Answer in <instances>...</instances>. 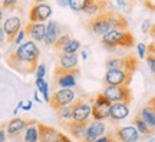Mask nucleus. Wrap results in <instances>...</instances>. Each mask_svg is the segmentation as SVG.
Masks as SVG:
<instances>
[{
  "label": "nucleus",
  "mask_w": 155,
  "mask_h": 142,
  "mask_svg": "<svg viewBox=\"0 0 155 142\" xmlns=\"http://www.w3.org/2000/svg\"><path fill=\"white\" fill-rule=\"evenodd\" d=\"M39 56H40V50L38 49L35 42L29 40V42H25L23 45H20L15 52H12L9 55L7 65L19 73L29 75V73L36 72V69H38Z\"/></svg>",
  "instance_id": "f257e3e1"
},
{
  "label": "nucleus",
  "mask_w": 155,
  "mask_h": 142,
  "mask_svg": "<svg viewBox=\"0 0 155 142\" xmlns=\"http://www.w3.org/2000/svg\"><path fill=\"white\" fill-rule=\"evenodd\" d=\"M88 28L95 35L104 36L111 30H128V20L114 10H105L89 20Z\"/></svg>",
  "instance_id": "f03ea898"
},
{
  "label": "nucleus",
  "mask_w": 155,
  "mask_h": 142,
  "mask_svg": "<svg viewBox=\"0 0 155 142\" xmlns=\"http://www.w3.org/2000/svg\"><path fill=\"white\" fill-rule=\"evenodd\" d=\"M102 45L109 50L116 48H132L135 38L129 30H111L102 36Z\"/></svg>",
  "instance_id": "7ed1b4c3"
},
{
  "label": "nucleus",
  "mask_w": 155,
  "mask_h": 142,
  "mask_svg": "<svg viewBox=\"0 0 155 142\" xmlns=\"http://www.w3.org/2000/svg\"><path fill=\"white\" fill-rule=\"evenodd\" d=\"M91 105H92V118H94V121H105L106 118H109L112 102L109 99H106L102 93L95 95L94 98L91 99Z\"/></svg>",
  "instance_id": "20e7f679"
},
{
  "label": "nucleus",
  "mask_w": 155,
  "mask_h": 142,
  "mask_svg": "<svg viewBox=\"0 0 155 142\" xmlns=\"http://www.w3.org/2000/svg\"><path fill=\"white\" fill-rule=\"evenodd\" d=\"M102 95L109 99L112 104H125L129 105L132 101V92L129 86H105Z\"/></svg>",
  "instance_id": "39448f33"
},
{
  "label": "nucleus",
  "mask_w": 155,
  "mask_h": 142,
  "mask_svg": "<svg viewBox=\"0 0 155 142\" xmlns=\"http://www.w3.org/2000/svg\"><path fill=\"white\" fill-rule=\"evenodd\" d=\"M79 75V68L78 69H72V71H68V69H63L58 65L53 71V82L55 85L61 88H66V89H71V88L76 86V76Z\"/></svg>",
  "instance_id": "423d86ee"
},
{
  "label": "nucleus",
  "mask_w": 155,
  "mask_h": 142,
  "mask_svg": "<svg viewBox=\"0 0 155 142\" xmlns=\"http://www.w3.org/2000/svg\"><path fill=\"white\" fill-rule=\"evenodd\" d=\"M139 62L138 59L132 55H127L122 56V58H109L106 59L105 66L108 71H112V69H124V71H128L134 73V72L138 69Z\"/></svg>",
  "instance_id": "0eeeda50"
},
{
  "label": "nucleus",
  "mask_w": 155,
  "mask_h": 142,
  "mask_svg": "<svg viewBox=\"0 0 155 142\" xmlns=\"http://www.w3.org/2000/svg\"><path fill=\"white\" fill-rule=\"evenodd\" d=\"M132 75L134 73L124 69L106 71L104 76V83L106 86H129V83L132 81Z\"/></svg>",
  "instance_id": "6e6552de"
},
{
  "label": "nucleus",
  "mask_w": 155,
  "mask_h": 142,
  "mask_svg": "<svg viewBox=\"0 0 155 142\" xmlns=\"http://www.w3.org/2000/svg\"><path fill=\"white\" fill-rule=\"evenodd\" d=\"M75 102V92L73 89H66V88H62V89H58L52 93L50 96V106L58 112L59 109L65 108V106H69Z\"/></svg>",
  "instance_id": "1a4fd4ad"
},
{
  "label": "nucleus",
  "mask_w": 155,
  "mask_h": 142,
  "mask_svg": "<svg viewBox=\"0 0 155 142\" xmlns=\"http://www.w3.org/2000/svg\"><path fill=\"white\" fill-rule=\"evenodd\" d=\"M72 121L75 122H86L89 116H92V105L86 99H75L72 104Z\"/></svg>",
  "instance_id": "9d476101"
},
{
  "label": "nucleus",
  "mask_w": 155,
  "mask_h": 142,
  "mask_svg": "<svg viewBox=\"0 0 155 142\" xmlns=\"http://www.w3.org/2000/svg\"><path fill=\"white\" fill-rule=\"evenodd\" d=\"M52 16V6L48 3H35L29 12V22L43 23Z\"/></svg>",
  "instance_id": "9b49d317"
},
{
  "label": "nucleus",
  "mask_w": 155,
  "mask_h": 142,
  "mask_svg": "<svg viewBox=\"0 0 155 142\" xmlns=\"http://www.w3.org/2000/svg\"><path fill=\"white\" fill-rule=\"evenodd\" d=\"M36 124V121H26V119H20V118H13L12 121L7 122L6 125V134H7V138L10 139H15L17 138L23 131L28 129V126Z\"/></svg>",
  "instance_id": "f8f14e48"
},
{
  "label": "nucleus",
  "mask_w": 155,
  "mask_h": 142,
  "mask_svg": "<svg viewBox=\"0 0 155 142\" xmlns=\"http://www.w3.org/2000/svg\"><path fill=\"white\" fill-rule=\"evenodd\" d=\"M114 135H115L118 142H138L139 137H141L138 129H137L134 125L119 126V128L115 129Z\"/></svg>",
  "instance_id": "ddd939ff"
},
{
  "label": "nucleus",
  "mask_w": 155,
  "mask_h": 142,
  "mask_svg": "<svg viewBox=\"0 0 155 142\" xmlns=\"http://www.w3.org/2000/svg\"><path fill=\"white\" fill-rule=\"evenodd\" d=\"M20 28H22V19L17 16H12L9 19H6L5 23H3V30H5L6 35V40L7 42H15L17 33L20 32Z\"/></svg>",
  "instance_id": "4468645a"
},
{
  "label": "nucleus",
  "mask_w": 155,
  "mask_h": 142,
  "mask_svg": "<svg viewBox=\"0 0 155 142\" xmlns=\"http://www.w3.org/2000/svg\"><path fill=\"white\" fill-rule=\"evenodd\" d=\"M105 124L102 121H94L91 122L86 128V132H85V137L81 142H95L98 138L104 137L105 135Z\"/></svg>",
  "instance_id": "2eb2a0df"
},
{
  "label": "nucleus",
  "mask_w": 155,
  "mask_h": 142,
  "mask_svg": "<svg viewBox=\"0 0 155 142\" xmlns=\"http://www.w3.org/2000/svg\"><path fill=\"white\" fill-rule=\"evenodd\" d=\"M39 131V142H59L62 137V132L56 131L53 126L45 125V124H38Z\"/></svg>",
  "instance_id": "dca6fc26"
},
{
  "label": "nucleus",
  "mask_w": 155,
  "mask_h": 142,
  "mask_svg": "<svg viewBox=\"0 0 155 142\" xmlns=\"http://www.w3.org/2000/svg\"><path fill=\"white\" fill-rule=\"evenodd\" d=\"M26 36L30 38V40H36V42H43L45 40V33H46V25L45 23H32L29 22L25 28Z\"/></svg>",
  "instance_id": "f3484780"
},
{
  "label": "nucleus",
  "mask_w": 155,
  "mask_h": 142,
  "mask_svg": "<svg viewBox=\"0 0 155 142\" xmlns=\"http://www.w3.org/2000/svg\"><path fill=\"white\" fill-rule=\"evenodd\" d=\"M62 125L66 128L69 134H72L73 137L76 138L78 141L81 142L85 137V132H86V128H88V122H75V121H68L66 124L62 122Z\"/></svg>",
  "instance_id": "a211bd4d"
},
{
  "label": "nucleus",
  "mask_w": 155,
  "mask_h": 142,
  "mask_svg": "<svg viewBox=\"0 0 155 142\" xmlns=\"http://www.w3.org/2000/svg\"><path fill=\"white\" fill-rule=\"evenodd\" d=\"M59 33H61L59 25H58L55 20H50V22L46 25V33H45V40H43L45 45H46V46H53L56 40L61 38Z\"/></svg>",
  "instance_id": "6ab92c4d"
},
{
  "label": "nucleus",
  "mask_w": 155,
  "mask_h": 142,
  "mask_svg": "<svg viewBox=\"0 0 155 142\" xmlns=\"http://www.w3.org/2000/svg\"><path fill=\"white\" fill-rule=\"evenodd\" d=\"M128 115H129V106L125 104H112L111 108V115L109 118L112 121H121L125 119Z\"/></svg>",
  "instance_id": "aec40b11"
},
{
  "label": "nucleus",
  "mask_w": 155,
  "mask_h": 142,
  "mask_svg": "<svg viewBox=\"0 0 155 142\" xmlns=\"http://www.w3.org/2000/svg\"><path fill=\"white\" fill-rule=\"evenodd\" d=\"M78 62L79 58L78 55H65V53H59V66L68 71H72V69H78Z\"/></svg>",
  "instance_id": "412c9836"
},
{
  "label": "nucleus",
  "mask_w": 155,
  "mask_h": 142,
  "mask_svg": "<svg viewBox=\"0 0 155 142\" xmlns=\"http://www.w3.org/2000/svg\"><path fill=\"white\" fill-rule=\"evenodd\" d=\"M106 6H108V2H106V0H92V2L86 6V9L83 10V13H86L89 16L99 15V13L106 10Z\"/></svg>",
  "instance_id": "4be33fe9"
},
{
  "label": "nucleus",
  "mask_w": 155,
  "mask_h": 142,
  "mask_svg": "<svg viewBox=\"0 0 155 142\" xmlns=\"http://www.w3.org/2000/svg\"><path fill=\"white\" fill-rule=\"evenodd\" d=\"M134 126L138 129L139 135H144V137H151V135L154 134V129H151L150 126L145 124L144 119L141 118V115H139V114L134 118Z\"/></svg>",
  "instance_id": "5701e85b"
},
{
  "label": "nucleus",
  "mask_w": 155,
  "mask_h": 142,
  "mask_svg": "<svg viewBox=\"0 0 155 142\" xmlns=\"http://www.w3.org/2000/svg\"><path fill=\"white\" fill-rule=\"evenodd\" d=\"M139 115H141V118L144 119L145 124L150 126L151 129L155 131V112L154 111L151 109L150 106H145V108H142V111L139 112Z\"/></svg>",
  "instance_id": "b1692460"
},
{
  "label": "nucleus",
  "mask_w": 155,
  "mask_h": 142,
  "mask_svg": "<svg viewBox=\"0 0 155 142\" xmlns=\"http://www.w3.org/2000/svg\"><path fill=\"white\" fill-rule=\"evenodd\" d=\"M25 142H39V131H38V124L28 126V129L25 131Z\"/></svg>",
  "instance_id": "393cba45"
},
{
  "label": "nucleus",
  "mask_w": 155,
  "mask_h": 142,
  "mask_svg": "<svg viewBox=\"0 0 155 142\" xmlns=\"http://www.w3.org/2000/svg\"><path fill=\"white\" fill-rule=\"evenodd\" d=\"M79 48H81L79 40H76V39H71V42H69V43L62 49V52H59V53H65V55H75Z\"/></svg>",
  "instance_id": "a878e982"
},
{
  "label": "nucleus",
  "mask_w": 155,
  "mask_h": 142,
  "mask_svg": "<svg viewBox=\"0 0 155 142\" xmlns=\"http://www.w3.org/2000/svg\"><path fill=\"white\" fill-rule=\"evenodd\" d=\"M92 0H69V7L73 12H83Z\"/></svg>",
  "instance_id": "bb28decb"
},
{
  "label": "nucleus",
  "mask_w": 155,
  "mask_h": 142,
  "mask_svg": "<svg viewBox=\"0 0 155 142\" xmlns=\"http://www.w3.org/2000/svg\"><path fill=\"white\" fill-rule=\"evenodd\" d=\"M72 105H69V106H65V108H62V109L58 111V118L59 121L62 122H68V121H72Z\"/></svg>",
  "instance_id": "cd10ccee"
},
{
  "label": "nucleus",
  "mask_w": 155,
  "mask_h": 142,
  "mask_svg": "<svg viewBox=\"0 0 155 142\" xmlns=\"http://www.w3.org/2000/svg\"><path fill=\"white\" fill-rule=\"evenodd\" d=\"M71 39H72V38H71L69 35H62L61 38H59V39H58V40L55 42L53 48H55L58 52H62V49H63V48H65V46H66V45L71 42Z\"/></svg>",
  "instance_id": "c85d7f7f"
},
{
  "label": "nucleus",
  "mask_w": 155,
  "mask_h": 142,
  "mask_svg": "<svg viewBox=\"0 0 155 142\" xmlns=\"http://www.w3.org/2000/svg\"><path fill=\"white\" fill-rule=\"evenodd\" d=\"M95 142H118V141H116L115 135H114V132H112V134H106V135H104V137L98 138Z\"/></svg>",
  "instance_id": "c756f323"
},
{
  "label": "nucleus",
  "mask_w": 155,
  "mask_h": 142,
  "mask_svg": "<svg viewBox=\"0 0 155 142\" xmlns=\"http://www.w3.org/2000/svg\"><path fill=\"white\" fill-rule=\"evenodd\" d=\"M137 50H138L139 59H145V58H147V45L138 43V46H137Z\"/></svg>",
  "instance_id": "7c9ffc66"
},
{
  "label": "nucleus",
  "mask_w": 155,
  "mask_h": 142,
  "mask_svg": "<svg viewBox=\"0 0 155 142\" xmlns=\"http://www.w3.org/2000/svg\"><path fill=\"white\" fill-rule=\"evenodd\" d=\"M45 73H46V66H45V63H39L38 69H36V79H43Z\"/></svg>",
  "instance_id": "2f4dec72"
},
{
  "label": "nucleus",
  "mask_w": 155,
  "mask_h": 142,
  "mask_svg": "<svg viewBox=\"0 0 155 142\" xmlns=\"http://www.w3.org/2000/svg\"><path fill=\"white\" fill-rule=\"evenodd\" d=\"M40 92H42V95H43V99L49 104L50 102V95H49V86H48V83L45 82V85H43V88L40 89Z\"/></svg>",
  "instance_id": "473e14b6"
},
{
  "label": "nucleus",
  "mask_w": 155,
  "mask_h": 142,
  "mask_svg": "<svg viewBox=\"0 0 155 142\" xmlns=\"http://www.w3.org/2000/svg\"><path fill=\"white\" fill-rule=\"evenodd\" d=\"M17 2H19V0H2V6H3L5 9H13V7L17 5Z\"/></svg>",
  "instance_id": "72a5a7b5"
},
{
  "label": "nucleus",
  "mask_w": 155,
  "mask_h": 142,
  "mask_svg": "<svg viewBox=\"0 0 155 142\" xmlns=\"http://www.w3.org/2000/svg\"><path fill=\"white\" fill-rule=\"evenodd\" d=\"M151 26H152V23H151V20L150 19H147L144 23H142V26H141V30L144 33H148L151 30Z\"/></svg>",
  "instance_id": "f704fd0d"
},
{
  "label": "nucleus",
  "mask_w": 155,
  "mask_h": 142,
  "mask_svg": "<svg viewBox=\"0 0 155 142\" xmlns=\"http://www.w3.org/2000/svg\"><path fill=\"white\" fill-rule=\"evenodd\" d=\"M26 36V33H25V30H20V32L17 33V36H16V39H15V42L13 43H16V45H19L20 46V42L23 40V38Z\"/></svg>",
  "instance_id": "c9c22d12"
},
{
  "label": "nucleus",
  "mask_w": 155,
  "mask_h": 142,
  "mask_svg": "<svg viewBox=\"0 0 155 142\" xmlns=\"http://www.w3.org/2000/svg\"><path fill=\"white\" fill-rule=\"evenodd\" d=\"M111 2L116 6V7H122V9H127V2H125V0H111Z\"/></svg>",
  "instance_id": "e433bc0d"
},
{
  "label": "nucleus",
  "mask_w": 155,
  "mask_h": 142,
  "mask_svg": "<svg viewBox=\"0 0 155 142\" xmlns=\"http://www.w3.org/2000/svg\"><path fill=\"white\" fill-rule=\"evenodd\" d=\"M6 138H7V134L5 131V126H0V142H6Z\"/></svg>",
  "instance_id": "4c0bfd02"
},
{
  "label": "nucleus",
  "mask_w": 155,
  "mask_h": 142,
  "mask_svg": "<svg viewBox=\"0 0 155 142\" xmlns=\"http://www.w3.org/2000/svg\"><path fill=\"white\" fill-rule=\"evenodd\" d=\"M5 40H6V35H5V30H3V26L0 28V46L5 45Z\"/></svg>",
  "instance_id": "58836bf2"
},
{
  "label": "nucleus",
  "mask_w": 155,
  "mask_h": 142,
  "mask_svg": "<svg viewBox=\"0 0 155 142\" xmlns=\"http://www.w3.org/2000/svg\"><path fill=\"white\" fill-rule=\"evenodd\" d=\"M45 79H36V86H38V89H39V92H40V89L43 88V85H45Z\"/></svg>",
  "instance_id": "ea45409f"
},
{
  "label": "nucleus",
  "mask_w": 155,
  "mask_h": 142,
  "mask_svg": "<svg viewBox=\"0 0 155 142\" xmlns=\"http://www.w3.org/2000/svg\"><path fill=\"white\" fill-rule=\"evenodd\" d=\"M56 3L61 7H66V6H69V0H56Z\"/></svg>",
  "instance_id": "a19ab883"
},
{
  "label": "nucleus",
  "mask_w": 155,
  "mask_h": 142,
  "mask_svg": "<svg viewBox=\"0 0 155 142\" xmlns=\"http://www.w3.org/2000/svg\"><path fill=\"white\" fill-rule=\"evenodd\" d=\"M148 106H150L151 109H152V111L155 112V96H154V98H151V99H150V102H148Z\"/></svg>",
  "instance_id": "79ce46f5"
},
{
  "label": "nucleus",
  "mask_w": 155,
  "mask_h": 142,
  "mask_svg": "<svg viewBox=\"0 0 155 142\" xmlns=\"http://www.w3.org/2000/svg\"><path fill=\"white\" fill-rule=\"evenodd\" d=\"M59 142H72L69 138L65 135V134H62V137H61V139H59Z\"/></svg>",
  "instance_id": "37998d69"
},
{
  "label": "nucleus",
  "mask_w": 155,
  "mask_h": 142,
  "mask_svg": "<svg viewBox=\"0 0 155 142\" xmlns=\"http://www.w3.org/2000/svg\"><path fill=\"white\" fill-rule=\"evenodd\" d=\"M22 108H23V111H29L30 108H32V101H29L28 104H26V105H23Z\"/></svg>",
  "instance_id": "c03bdc74"
},
{
  "label": "nucleus",
  "mask_w": 155,
  "mask_h": 142,
  "mask_svg": "<svg viewBox=\"0 0 155 142\" xmlns=\"http://www.w3.org/2000/svg\"><path fill=\"white\" fill-rule=\"evenodd\" d=\"M150 35H151V36H152V38H154V39H155V23H154V25H152V26H151Z\"/></svg>",
  "instance_id": "a18cd8bd"
},
{
  "label": "nucleus",
  "mask_w": 155,
  "mask_h": 142,
  "mask_svg": "<svg viewBox=\"0 0 155 142\" xmlns=\"http://www.w3.org/2000/svg\"><path fill=\"white\" fill-rule=\"evenodd\" d=\"M82 58H83V59H86V58H88V55H86V52H82Z\"/></svg>",
  "instance_id": "49530a36"
},
{
  "label": "nucleus",
  "mask_w": 155,
  "mask_h": 142,
  "mask_svg": "<svg viewBox=\"0 0 155 142\" xmlns=\"http://www.w3.org/2000/svg\"><path fill=\"white\" fill-rule=\"evenodd\" d=\"M46 0H35V3H45Z\"/></svg>",
  "instance_id": "de8ad7c7"
},
{
  "label": "nucleus",
  "mask_w": 155,
  "mask_h": 142,
  "mask_svg": "<svg viewBox=\"0 0 155 142\" xmlns=\"http://www.w3.org/2000/svg\"><path fill=\"white\" fill-rule=\"evenodd\" d=\"M2 19H3V12H2V9H0V22H2Z\"/></svg>",
  "instance_id": "09e8293b"
},
{
  "label": "nucleus",
  "mask_w": 155,
  "mask_h": 142,
  "mask_svg": "<svg viewBox=\"0 0 155 142\" xmlns=\"http://www.w3.org/2000/svg\"><path fill=\"white\" fill-rule=\"evenodd\" d=\"M144 2H150V0H144Z\"/></svg>",
  "instance_id": "8fccbe9b"
}]
</instances>
